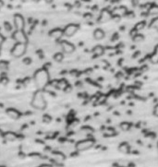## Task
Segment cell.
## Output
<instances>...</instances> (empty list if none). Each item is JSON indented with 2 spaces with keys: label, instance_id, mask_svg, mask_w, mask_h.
<instances>
[{
  "label": "cell",
  "instance_id": "cell-1",
  "mask_svg": "<svg viewBox=\"0 0 158 167\" xmlns=\"http://www.w3.org/2000/svg\"><path fill=\"white\" fill-rule=\"evenodd\" d=\"M34 83L38 89H43L49 81V74L46 68H41L37 70L34 74Z\"/></svg>",
  "mask_w": 158,
  "mask_h": 167
},
{
  "label": "cell",
  "instance_id": "cell-2",
  "mask_svg": "<svg viewBox=\"0 0 158 167\" xmlns=\"http://www.w3.org/2000/svg\"><path fill=\"white\" fill-rule=\"evenodd\" d=\"M31 104L33 108L37 110H43L46 107V101L44 99L43 93L41 90L34 92Z\"/></svg>",
  "mask_w": 158,
  "mask_h": 167
},
{
  "label": "cell",
  "instance_id": "cell-3",
  "mask_svg": "<svg viewBox=\"0 0 158 167\" xmlns=\"http://www.w3.org/2000/svg\"><path fill=\"white\" fill-rule=\"evenodd\" d=\"M27 46L26 43H16L11 49L10 53L14 57H20L26 53Z\"/></svg>",
  "mask_w": 158,
  "mask_h": 167
},
{
  "label": "cell",
  "instance_id": "cell-4",
  "mask_svg": "<svg viewBox=\"0 0 158 167\" xmlns=\"http://www.w3.org/2000/svg\"><path fill=\"white\" fill-rule=\"evenodd\" d=\"M12 39L16 43H27V42H28V38H27L25 32L23 31H20V30H16L12 33Z\"/></svg>",
  "mask_w": 158,
  "mask_h": 167
},
{
  "label": "cell",
  "instance_id": "cell-5",
  "mask_svg": "<svg viewBox=\"0 0 158 167\" xmlns=\"http://www.w3.org/2000/svg\"><path fill=\"white\" fill-rule=\"evenodd\" d=\"M79 28L80 27H79L78 24H75V23H70V24L67 25L65 27V29L63 30V33L67 37H71L79 31Z\"/></svg>",
  "mask_w": 158,
  "mask_h": 167
},
{
  "label": "cell",
  "instance_id": "cell-6",
  "mask_svg": "<svg viewBox=\"0 0 158 167\" xmlns=\"http://www.w3.org/2000/svg\"><path fill=\"white\" fill-rule=\"evenodd\" d=\"M94 146V140L92 139H84L81 140L76 144V149L78 151H86Z\"/></svg>",
  "mask_w": 158,
  "mask_h": 167
},
{
  "label": "cell",
  "instance_id": "cell-7",
  "mask_svg": "<svg viewBox=\"0 0 158 167\" xmlns=\"http://www.w3.org/2000/svg\"><path fill=\"white\" fill-rule=\"evenodd\" d=\"M14 26L16 28V30H20V31H23L24 27H25V20L24 18L22 17L19 14H16L14 16Z\"/></svg>",
  "mask_w": 158,
  "mask_h": 167
},
{
  "label": "cell",
  "instance_id": "cell-8",
  "mask_svg": "<svg viewBox=\"0 0 158 167\" xmlns=\"http://www.w3.org/2000/svg\"><path fill=\"white\" fill-rule=\"evenodd\" d=\"M60 46L63 53L65 54H72L75 51V46L67 41H61L60 42Z\"/></svg>",
  "mask_w": 158,
  "mask_h": 167
},
{
  "label": "cell",
  "instance_id": "cell-9",
  "mask_svg": "<svg viewBox=\"0 0 158 167\" xmlns=\"http://www.w3.org/2000/svg\"><path fill=\"white\" fill-rule=\"evenodd\" d=\"M111 19H112V14L109 12V10H107V9H104V10L101 12V14H100V17H99V22L104 23V22L109 21Z\"/></svg>",
  "mask_w": 158,
  "mask_h": 167
},
{
  "label": "cell",
  "instance_id": "cell-10",
  "mask_svg": "<svg viewBox=\"0 0 158 167\" xmlns=\"http://www.w3.org/2000/svg\"><path fill=\"white\" fill-rule=\"evenodd\" d=\"M16 43V42L12 39V40H6L5 39V41L3 42V43H2V48L4 49V50H9V51H11V49L13 48V46H14V44Z\"/></svg>",
  "mask_w": 158,
  "mask_h": 167
},
{
  "label": "cell",
  "instance_id": "cell-11",
  "mask_svg": "<svg viewBox=\"0 0 158 167\" xmlns=\"http://www.w3.org/2000/svg\"><path fill=\"white\" fill-rule=\"evenodd\" d=\"M63 35H64L63 30H60V29H55L51 31L49 33V36L53 39H60Z\"/></svg>",
  "mask_w": 158,
  "mask_h": 167
},
{
  "label": "cell",
  "instance_id": "cell-12",
  "mask_svg": "<svg viewBox=\"0 0 158 167\" xmlns=\"http://www.w3.org/2000/svg\"><path fill=\"white\" fill-rule=\"evenodd\" d=\"M7 114L9 115V117H10L11 119H18L19 117V113L18 110L14 109V108H9L7 110Z\"/></svg>",
  "mask_w": 158,
  "mask_h": 167
},
{
  "label": "cell",
  "instance_id": "cell-13",
  "mask_svg": "<svg viewBox=\"0 0 158 167\" xmlns=\"http://www.w3.org/2000/svg\"><path fill=\"white\" fill-rule=\"evenodd\" d=\"M105 32L102 29H96L94 32V38L95 40H102L105 37Z\"/></svg>",
  "mask_w": 158,
  "mask_h": 167
},
{
  "label": "cell",
  "instance_id": "cell-14",
  "mask_svg": "<svg viewBox=\"0 0 158 167\" xmlns=\"http://www.w3.org/2000/svg\"><path fill=\"white\" fill-rule=\"evenodd\" d=\"M93 52H94V54H95L97 56H101L104 54V47L102 45H96L94 47Z\"/></svg>",
  "mask_w": 158,
  "mask_h": 167
},
{
  "label": "cell",
  "instance_id": "cell-15",
  "mask_svg": "<svg viewBox=\"0 0 158 167\" xmlns=\"http://www.w3.org/2000/svg\"><path fill=\"white\" fill-rule=\"evenodd\" d=\"M151 61H152V63H153V64L158 63V45L155 47L154 52H153V56H152V57H151Z\"/></svg>",
  "mask_w": 158,
  "mask_h": 167
},
{
  "label": "cell",
  "instance_id": "cell-16",
  "mask_svg": "<svg viewBox=\"0 0 158 167\" xmlns=\"http://www.w3.org/2000/svg\"><path fill=\"white\" fill-rule=\"evenodd\" d=\"M150 27L153 30H156L158 31V18H154L152 22H151V24H150Z\"/></svg>",
  "mask_w": 158,
  "mask_h": 167
},
{
  "label": "cell",
  "instance_id": "cell-17",
  "mask_svg": "<svg viewBox=\"0 0 158 167\" xmlns=\"http://www.w3.org/2000/svg\"><path fill=\"white\" fill-rule=\"evenodd\" d=\"M54 59L57 62H61L64 59V55L62 53H60V52H57V53H56L54 55Z\"/></svg>",
  "mask_w": 158,
  "mask_h": 167
},
{
  "label": "cell",
  "instance_id": "cell-18",
  "mask_svg": "<svg viewBox=\"0 0 158 167\" xmlns=\"http://www.w3.org/2000/svg\"><path fill=\"white\" fill-rule=\"evenodd\" d=\"M9 67V63L4 60H0V70H6Z\"/></svg>",
  "mask_w": 158,
  "mask_h": 167
},
{
  "label": "cell",
  "instance_id": "cell-19",
  "mask_svg": "<svg viewBox=\"0 0 158 167\" xmlns=\"http://www.w3.org/2000/svg\"><path fill=\"white\" fill-rule=\"evenodd\" d=\"M149 13L151 15H157L158 14V6H153L150 9H149Z\"/></svg>",
  "mask_w": 158,
  "mask_h": 167
},
{
  "label": "cell",
  "instance_id": "cell-20",
  "mask_svg": "<svg viewBox=\"0 0 158 167\" xmlns=\"http://www.w3.org/2000/svg\"><path fill=\"white\" fill-rule=\"evenodd\" d=\"M119 151H120L121 152H124V153L128 152L129 148H128V145L126 144V143H123V144H121V145L119 146Z\"/></svg>",
  "mask_w": 158,
  "mask_h": 167
},
{
  "label": "cell",
  "instance_id": "cell-21",
  "mask_svg": "<svg viewBox=\"0 0 158 167\" xmlns=\"http://www.w3.org/2000/svg\"><path fill=\"white\" fill-rule=\"evenodd\" d=\"M5 138H6V139H8V140H14V139L16 138V136H15V134H13V133H7V134L5 135Z\"/></svg>",
  "mask_w": 158,
  "mask_h": 167
},
{
  "label": "cell",
  "instance_id": "cell-22",
  "mask_svg": "<svg viewBox=\"0 0 158 167\" xmlns=\"http://www.w3.org/2000/svg\"><path fill=\"white\" fill-rule=\"evenodd\" d=\"M133 40H134L135 42H142V41L143 40V36L141 35V34H137V35L134 36Z\"/></svg>",
  "mask_w": 158,
  "mask_h": 167
},
{
  "label": "cell",
  "instance_id": "cell-23",
  "mask_svg": "<svg viewBox=\"0 0 158 167\" xmlns=\"http://www.w3.org/2000/svg\"><path fill=\"white\" fill-rule=\"evenodd\" d=\"M4 27H5V30H6L7 32H11V30H12V27H11V25L9 24V22H5Z\"/></svg>",
  "mask_w": 158,
  "mask_h": 167
},
{
  "label": "cell",
  "instance_id": "cell-24",
  "mask_svg": "<svg viewBox=\"0 0 158 167\" xmlns=\"http://www.w3.org/2000/svg\"><path fill=\"white\" fill-rule=\"evenodd\" d=\"M143 27H144V22H140V23H138V24L136 25V30H137V31H140V30H142Z\"/></svg>",
  "mask_w": 158,
  "mask_h": 167
},
{
  "label": "cell",
  "instance_id": "cell-25",
  "mask_svg": "<svg viewBox=\"0 0 158 167\" xmlns=\"http://www.w3.org/2000/svg\"><path fill=\"white\" fill-rule=\"evenodd\" d=\"M120 127H121V128H122L123 130H127V129L129 128V124H127V123H123V124H121Z\"/></svg>",
  "mask_w": 158,
  "mask_h": 167
},
{
  "label": "cell",
  "instance_id": "cell-26",
  "mask_svg": "<svg viewBox=\"0 0 158 167\" xmlns=\"http://www.w3.org/2000/svg\"><path fill=\"white\" fill-rule=\"evenodd\" d=\"M153 112H154V114H155L156 116H158V104H156V105L154 106Z\"/></svg>",
  "mask_w": 158,
  "mask_h": 167
},
{
  "label": "cell",
  "instance_id": "cell-27",
  "mask_svg": "<svg viewBox=\"0 0 158 167\" xmlns=\"http://www.w3.org/2000/svg\"><path fill=\"white\" fill-rule=\"evenodd\" d=\"M4 41H5V38L3 37L2 34H0V45H2V43H3Z\"/></svg>",
  "mask_w": 158,
  "mask_h": 167
},
{
  "label": "cell",
  "instance_id": "cell-28",
  "mask_svg": "<svg viewBox=\"0 0 158 167\" xmlns=\"http://www.w3.org/2000/svg\"><path fill=\"white\" fill-rule=\"evenodd\" d=\"M46 3H48V4H50V3H52L53 2V0H44Z\"/></svg>",
  "mask_w": 158,
  "mask_h": 167
},
{
  "label": "cell",
  "instance_id": "cell-29",
  "mask_svg": "<svg viewBox=\"0 0 158 167\" xmlns=\"http://www.w3.org/2000/svg\"><path fill=\"white\" fill-rule=\"evenodd\" d=\"M3 6V1H2V0H0V8H1Z\"/></svg>",
  "mask_w": 158,
  "mask_h": 167
},
{
  "label": "cell",
  "instance_id": "cell-30",
  "mask_svg": "<svg viewBox=\"0 0 158 167\" xmlns=\"http://www.w3.org/2000/svg\"><path fill=\"white\" fill-rule=\"evenodd\" d=\"M41 167H51L50 165H43V166H41Z\"/></svg>",
  "mask_w": 158,
  "mask_h": 167
},
{
  "label": "cell",
  "instance_id": "cell-31",
  "mask_svg": "<svg viewBox=\"0 0 158 167\" xmlns=\"http://www.w3.org/2000/svg\"><path fill=\"white\" fill-rule=\"evenodd\" d=\"M21 1H22V2H26V1H27V0H21Z\"/></svg>",
  "mask_w": 158,
  "mask_h": 167
}]
</instances>
